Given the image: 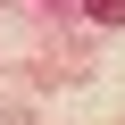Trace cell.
<instances>
[{
    "mask_svg": "<svg viewBox=\"0 0 125 125\" xmlns=\"http://www.w3.org/2000/svg\"><path fill=\"white\" fill-rule=\"evenodd\" d=\"M83 9H92L100 25H125V0H83Z\"/></svg>",
    "mask_w": 125,
    "mask_h": 125,
    "instance_id": "6da1fadb",
    "label": "cell"
}]
</instances>
